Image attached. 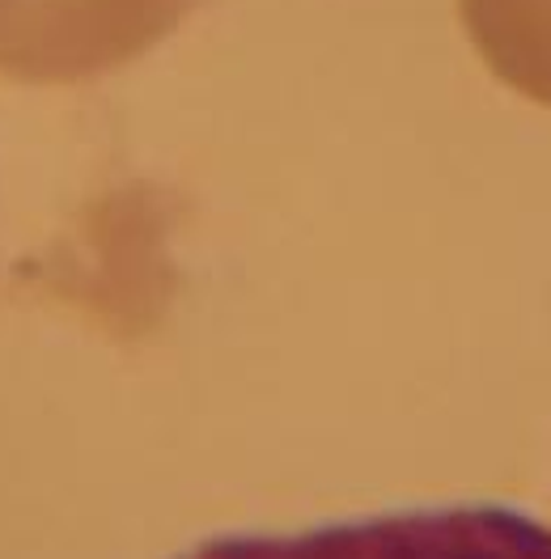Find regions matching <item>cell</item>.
<instances>
[{
  "instance_id": "cell-1",
  "label": "cell",
  "mask_w": 551,
  "mask_h": 559,
  "mask_svg": "<svg viewBox=\"0 0 551 559\" xmlns=\"http://www.w3.org/2000/svg\"><path fill=\"white\" fill-rule=\"evenodd\" d=\"M157 26V0H0V72L72 81L119 64Z\"/></svg>"
}]
</instances>
